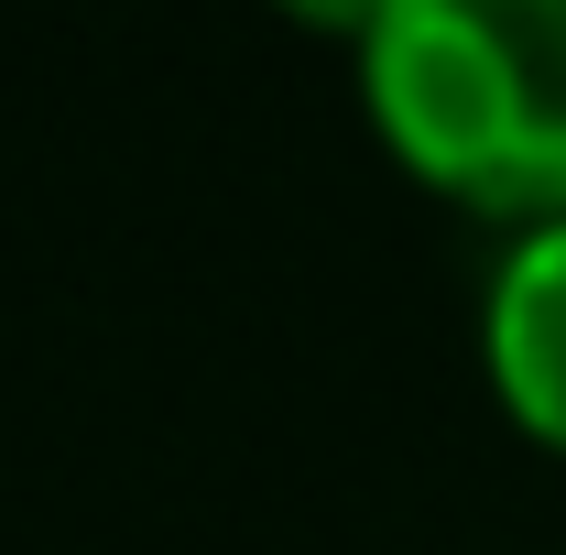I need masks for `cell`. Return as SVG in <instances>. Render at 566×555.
<instances>
[{
  "mask_svg": "<svg viewBox=\"0 0 566 555\" xmlns=\"http://www.w3.org/2000/svg\"><path fill=\"white\" fill-rule=\"evenodd\" d=\"M359 98L424 197L512 240L566 218V0H381Z\"/></svg>",
  "mask_w": 566,
  "mask_h": 555,
  "instance_id": "cell-1",
  "label": "cell"
},
{
  "mask_svg": "<svg viewBox=\"0 0 566 555\" xmlns=\"http://www.w3.org/2000/svg\"><path fill=\"white\" fill-rule=\"evenodd\" d=\"M480 359H491L501 415L523 425L545 458H566V218L534 229V240H512V262L491 273Z\"/></svg>",
  "mask_w": 566,
  "mask_h": 555,
  "instance_id": "cell-2",
  "label": "cell"
}]
</instances>
